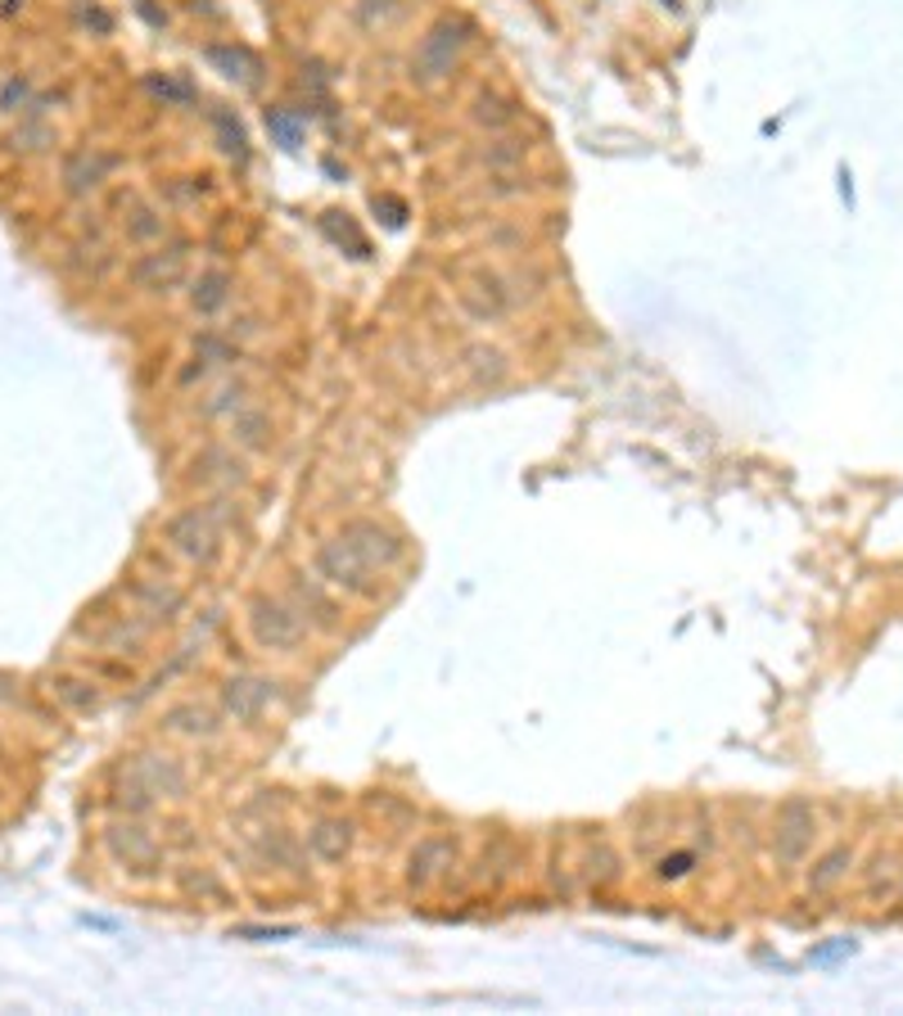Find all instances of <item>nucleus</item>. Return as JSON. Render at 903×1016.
Masks as SVG:
<instances>
[{"label":"nucleus","instance_id":"f257e3e1","mask_svg":"<svg viewBox=\"0 0 903 1016\" xmlns=\"http://www.w3.org/2000/svg\"><path fill=\"white\" fill-rule=\"evenodd\" d=\"M222 501L213 506H199V511H181L168 520V543L181 552V556H190L199 565L208 560H218L222 552V511H218Z\"/></svg>","mask_w":903,"mask_h":1016},{"label":"nucleus","instance_id":"f03ea898","mask_svg":"<svg viewBox=\"0 0 903 1016\" xmlns=\"http://www.w3.org/2000/svg\"><path fill=\"white\" fill-rule=\"evenodd\" d=\"M813 835H818V814H813L808 800H787L781 804V814L772 822V858L795 868V863L813 850Z\"/></svg>","mask_w":903,"mask_h":1016},{"label":"nucleus","instance_id":"7ed1b4c3","mask_svg":"<svg viewBox=\"0 0 903 1016\" xmlns=\"http://www.w3.org/2000/svg\"><path fill=\"white\" fill-rule=\"evenodd\" d=\"M249 623H253V637L267 646V651H294L304 646L308 637V623L294 606L276 602V596H258L249 606Z\"/></svg>","mask_w":903,"mask_h":1016},{"label":"nucleus","instance_id":"20e7f679","mask_svg":"<svg viewBox=\"0 0 903 1016\" xmlns=\"http://www.w3.org/2000/svg\"><path fill=\"white\" fill-rule=\"evenodd\" d=\"M466 33H470V23H461V18H443V23H434V27H430V37L420 41V50H416V73L425 77V82L447 77V73H452V64H457L461 46H466Z\"/></svg>","mask_w":903,"mask_h":1016},{"label":"nucleus","instance_id":"39448f33","mask_svg":"<svg viewBox=\"0 0 903 1016\" xmlns=\"http://www.w3.org/2000/svg\"><path fill=\"white\" fill-rule=\"evenodd\" d=\"M317 570H321L325 583H335L344 592H357V596H371L375 592V570L344 543V537H335V543H325L317 552Z\"/></svg>","mask_w":903,"mask_h":1016},{"label":"nucleus","instance_id":"423d86ee","mask_svg":"<svg viewBox=\"0 0 903 1016\" xmlns=\"http://www.w3.org/2000/svg\"><path fill=\"white\" fill-rule=\"evenodd\" d=\"M186 791V772H181L176 759H163V755H140L132 764V804L145 809L154 795H181Z\"/></svg>","mask_w":903,"mask_h":1016},{"label":"nucleus","instance_id":"0eeeda50","mask_svg":"<svg viewBox=\"0 0 903 1016\" xmlns=\"http://www.w3.org/2000/svg\"><path fill=\"white\" fill-rule=\"evenodd\" d=\"M344 543L371 565V570L380 574V570H388L398 556H403V543H398V533H388L384 524H375V520H357V524H348L344 533Z\"/></svg>","mask_w":903,"mask_h":1016},{"label":"nucleus","instance_id":"6e6552de","mask_svg":"<svg viewBox=\"0 0 903 1016\" xmlns=\"http://www.w3.org/2000/svg\"><path fill=\"white\" fill-rule=\"evenodd\" d=\"M267 701H271V686L258 682V678L226 682V714H235V723H253Z\"/></svg>","mask_w":903,"mask_h":1016},{"label":"nucleus","instance_id":"1a4fd4ad","mask_svg":"<svg viewBox=\"0 0 903 1016\" xmlns=\"http://www.w3.org/2000/svg\"><path fill=\"white\" fill-rule=\"evenodd\" d=\"M109 168H113V159H109V154H96V149H82V154H73V159L64 163V186H69V195H90V190L104 182Z\"/></svg>","mask_w":903,"mask_h":1016},{"label":"nucleus","instance_id":"9d476101","mask_svg":"<svg viewBox=\"0 0 903 1016\" xmlns=\"http://www.w3.org/2000/svg\"><path fill=\"white\" fill-rule=\"evenodd\" d=\"M308 845H312V854H317L321 863H339V858L348 854V845H352V827L339 822V818H321V822L308 831Z\"/></svg>","mask_w":903,"mask_h":1016},{"label":"nucleus","instance_id":"9b49d317","mask_svg":"<svg viewBox=\"0 0 903 1016\" xmlns=\"http://www.w3.org/2000/svg\"><path fill=\"white\" fill-rule=\"evenodd\" d=\"M109 850L127 863V868H140V863H154L159 858V845L149 841L140 827H113L109 831Z\"/></svg>","mask_w":903,"mask_h":1016},{"label":"nucleus","instance_id":"f8f14e48","mask_svg":"<svg viewBox=\"0 0 903 1016\" xmlns=\"http://www.w3.org/2000/svg\"><path fill=\"white\" fill-rule=\"evenodd\" d=\"M850 868H854V850H831V854H822L818 863H813V872H808V890L813 894H827V890H836L840 881L850 877Z\"/></svg>","mask_w":903,"mask_h":1016},{"label":"nucleus","instance_id":"ddd939ff","mask_svg":"<svg viewBox=\"0 0 903 1016\" xmlns=\"http://www.w3.org/2000/svg\"><path fill=\"white\" fill-rule=\"evenodd\" d=\"M136 285L140 289H168L181 281V253H149L136 262Z\"/></svg>","mask_w":903,"mask_h":1016},{"label":"nucleus","instance_id":"4468645a","mask_svg":"<svg viewBox=\"0 0 903 1016\" xmlns=\"http://www.w3.org/2000/svg\"><path fill=\"white\" fill-rule=\"evenodd\" d=\"M208 59H213L218 69H226V77H239V82H258V73H262L258 54L245 50V46H213Z\"/></svg>","mask_w":903,"mask_h":1016},{"label":"nucleus","instance_id":"2eb2a0df","mask_svg":"<svg viewBox=\"0 0 903 1016\" xmlns=\"http://www.w3.org/2000/svg\"><path fill=\"white\" fill-rule=\"evenodd\" d=\"M443 863H452V841H425L411 854V881L416 885H430L443 872Z\"/></svg>","mask_w":903,"mask_h":1016},{"label":"nucleus","instance_id":"dca6fc26","mask_svg":"<svg viewBox=\"0 0 903 1016\" xmlns=\"http://www.w3.org/2000/svg\"><path fill=\"white\" fill-rule=\"evenodd\" d=\"M226 289H231L226 272H203V276L195 281V289H190V303H195L199 312H218V308L226 303Z\"/></svg>","mask_w":903,"mask_h":1016},{"label":"nucleus","instance_id":"f3484780","mask_svg":"<svg viewBox=\"0 0 903 1016\" xmlns=\"http://www.w3.org/2000/svg\"><path fill=\"white\" fill-rule=\"evenodd\" d=\"M168 728H172V732H190V736H213V732H218L213 714L199 709V705H181V709H172V714H168Z\"/></svg>","mask_w":903,"mask_h":1016},{"label":"nucleus","instance_id":"a211bd4d","mask_svg":"<svg viewBox=\"0 0 903 1016\" xmlns=\"http://www.w3.org/2000/svg\"><path fill=\"white\" fill-rule=\"evenodd\" d=\"M267 132L276 136L285 149H298V140H304V123H298L289 109H267Z\"/></svg>","mask_w":903,"mask_h":1016},{"label":"nucleus","instance_id":"6ab92c4d","mask_svg":"<svg viewBox=\"0 0 903 1016\" xmlns=\"http://www.w3.org/2000/svg\"><path fill=\"white\" fill-rule=\"evenodd\" d=\"M267 416L262 411H245V416H235V438L245 443V447H267Z\"/></svg>","mask_w":903,"mask_h":1016},{"label":"nucleus","instance_id":"aec40b11","mask_svg":"<svg viewBox=\"0 0 903 1016\" xmlns=\"http://www.w3.org/2000/svg\"><path fill=\"white\" fill-rule=\"evenodd\" d=\"M403 10V0H357V23L361 27H384Z\"/></svg>","mask_w":903,"mask_h":1016},{"label":"nucleus","instance_id":"412c9836","mask_svg":"<svg viewBox=\"0 0 903 1016\" xmlns=\"http://www.w3.org/2000/svg\"><path fill=\"white\" fill-rule=\"evenodd\" d=\"M474 117H479L484 127H506L510 117H516V109H510L506 100H497V96H479V100H474Z\"/></svg>","mask_w":903,"mask_h":1016},{"label":"nucleus","instance_id":"4be33fe9","mask_svg":"<svg viewBox=\"0 0 903 1016\" xmlns=\"http://www.w3.org/2000/svg\"><path fill=\"white\" fill-rule=\"evenodd\" d=\"M54 686H59V696H64L69 705H77V709H86V705H96V692H90L86 682H69V678H64V682H54Z\"/></svg>","mask_w":903,"mask_h":1016},{"label":"nucleus","instance_id":"5701e85b","mask_svg":"<svg viewBox=\"0 0 903 1016\" xmlns=\"http://www.w3.org/2000/svg\"><path fill=\"white\" fill-rule=\"evenodd\" d=\"M23 100H27V82H23V77H10L5 91H0V109H14V104H23Z\"/></svg>","mask_w":903,"mask_h":1016},{"label":"nucleus","instance_id":"b1692460","mask_svg":"<svg viewBox=\"0 0 903 1016\" xmlns=\"http://www.w3.org/2000/svg\"><path fill=\"white\" fill-rule=\"evenodd\" d=\"M239 398H245V388H222V394H218V402H208L203 411H208V416H218V411H231V407H239Z\"/></svg>","mask_w":903,"mask_h":1016},{"label":"nucleus","instance_id":"393cba45","mask_svg":"<svg viewBox=\"0 0 903 1016\" xmlns=\"http://www.w3.org/2000/svg\"><path fill=\"white\" fill-rule=\"evenodd\" d=\"M686 863H691V854H678V858H665V863H659V877H682V872H686Z\"/></svg>","mask_w":903,"mask_h":1016}]
</instances>
